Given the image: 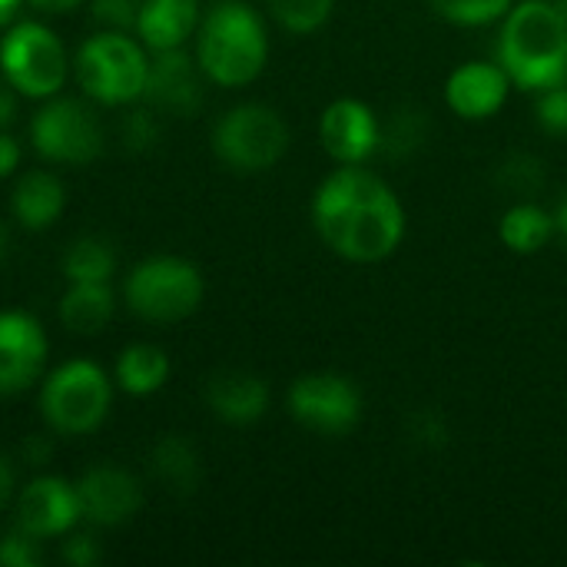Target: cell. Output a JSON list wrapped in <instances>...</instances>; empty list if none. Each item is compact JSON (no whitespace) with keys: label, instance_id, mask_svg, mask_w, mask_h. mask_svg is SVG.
<instances>
[{"label":"cell","instance_id":"obj_1","mask_svg":"<svg viewBox=\"0 0 567 567\" xmlns=\"http://www.w3.org/2000/svg\"><path fill=\"white\" fill-rule=\"evenodd\" d=\"M322 243L349 262H382L405 236V209L395 189L372 169L342 166L326 176L312 199Z\"/></svg>","mask_w":567,"mask_h":567},{"label":"cell","instance_id":"obj_2","mask_svg":"<svg viewBox=\"0 0 567 567\" xmlns=\"http://www.w3.org/2000/svg\"><path fill=\"white\" fill-rule=\"evenodd\" d=\"M498 63L522 90H545L567 73V23L551 0H522L502 17Z\"/></svg>","mask_w":567,"mask_h":567},{"label":"cell","instance_id":"obj_3","mask_svg":"<svg viewBox=\"0 0 567 567\" xmlns=\"http://www.w3.org/2000/svg\"><path fill=\"white\" fill-rule=\"evenodd\" d=\"M266 56H269L266 27L249 3L223 0L199 23L196 60L213 83L246 86L262 73Z\"/></svg>","mask_w":567,"mask_h":567},{"label":"cell","instance_id":"obj_4","mask_svg":"<svg viewBox=\"0 0 567 567\" xmlns=\"http://www.w3.org/2000/svg\"><path fill=\"white\" fill-rule=\"evenodd\" d=\"M150 60L143 56L140 43H133L123 30H106L90 37L76 53V80L86 90V96L123 106L136 96H143Z\"/></svg>","mask_w":567,"mask_h":567},{"label":"cell","instance_id":"obj_5","mask_svg":"<svg viewBox=\"0 0 567 567\" xmlns=\"http://www.w3.org/2000/svg\"><path fill=\"white\" fill-rule=\"evenodd\" d=\"M110 379L93 362L60 365L40 392V412L60 435H90L110 412Z\"/></svg>","mask_w":567,"mask_h":567},{"label":"cell","instance_id":"obj_6","mask_svg":"<svg viewBox=\"0 0 567 567\" xmlns=\"http://www.w3.org/2000/svg\"><path fill=\"white\" fill-rule=\"evenodd\" d=\"M126 302L146 322H179L203 302V276L193 262L156 256L133 269L126 279Z\"/></svg>","mask_w":567,"mask_h":567},{"label":"cell","instance_id":"obj_7","mask_svg":"<svg viewBox=\"0 0 567 567\" xmlns=\"http://www.w3.org/2000/svg\"><path fill=\"white\" fill-rule=\"evenodd\" d=\"M213 146L226 166L239 173H262L286 156L289 126L272 106L243 103L216 123Z\"/></svg>","mask_w":567,"mask_h":567},{"label":"cell","instance_id":"obj_8","mask_svg":"<svg viewBox=\"0 0 567 567\" xmlns=\"http://www.w3.org/2000/svg\"><path fill=\"white\" fill-rule=\"evenodd\" d=\"M3 80L23 96H53L66 80V53L43 23H17L0 43Z\"/></svg>","mask_w":567,"mask_h":567},{"label":"cell","instance_id":"obj_9","mask_svg":"<svg viewBox=\"0 0 567 567\" xmlns=\"http://www.w3.org/2000/svg\"><path fill=\"white\" fill-rule=\"evenodd\" d=\"M289 415L316 435H346L362 419V392L336 372H312L292 382Z\"/></svg>","mask_w":567,"mask_h":567},{"label":"cell","instance_id":"obj_10","mask_svg":"<svg viewBox=\"0 0 567 567\" xmlns=\"http://www.w3.org/2000/svg\"><path fill=\"white\" fill-rule=\"evenodd\" d=\"M30 140L37 153L53 163H90L103 153L100 120L80 100L47 103L30 123Z\"/></svg>","mask_w":567,"mask_h":567},{"label":"cell","instance_id":"obj_11","mask_svg":"<svg viewBox=\"0 0 567 567\" xmlns=\"http://www.w3.org/2000/svg\"><path fill=\"white\" fill-rule=\"evenodd\" d=\"M319 140L322 150L342 163V166H359L365 163L372 153H379V140H382V123L372 113V106H365L362 100H336L326 106L322 120H319Z\"/></svg>","mask_w":567,"mask_h":567},{"label":"cell","instance_id":"obj_12","mask_svg":"<svg viewBox=\"0 0 567 567\" xmlns=\"http://www.w3.org/2000/svg\"><path fill=\"white\" fill-rule=\"evenodd\" d=\"M47 365V332L27 312H0V395L30 389Z\"/></svg>","mask_w":567,"mask_h":567},{"label":"cell","instance_id":"obj_13","mask_svg":"<svg viewBox=\"0 0 567 567\" xmlns=\"http://www.w3.org/2000/svg\"><path fill=\"white\" fill-rule=\"evenodd\" d=\"M143 100L153 110H163L169 116H193L203 103V83L196 63L186 56V50H163L156 60H150Z\"/></svg>","mask_w":567,"mask_h":567},{"label":"cell","instance_id":"obj_14","mask_svg":"<svg viewBox=\"0 0 567 567\" xmlns=\"http://www.w3.org/2000/svg\"><path fill=\"white\" fill-rule=\"evenodd\" d=\"M512 93V76L502 63L472 60L452 70L445 83V103L462 120H488L495 116Z\"/></svg>","mask_w":567,"mask_h":567},{"label":"cell","instance_id":"obj_15","mask_svg":"<svg viewBox=\"0 0 567 567\" xmlns=\"http://www.w3.org/2000/svg\"><path fill=\"white\" fill-rule=\"evenodd\" d=\"M83 518L76 488L63 478H33L17 502V525L33 538L66 535Z\"/></svg>","mask_w":567,"mask_h":567},{"label":"cell","instance_id":"obj_16","mask_svg":"<svg viewBox=\"0 0 567 567\" xmlns=\"http://www.w3.org/2000/svg\"><path fill=\"white\" fill-rule=\"evenodd\" d=\"M76 498H80V512L86 522L103 525V528H116L123 522H130L140 508V485L130 472L123 468H90L80 485H76Z\"/></svg>","mask_w":567,"mask_h":567},{"label":"cell","instance_id":"obj_17","mask_svg":"<svg viewBox=\"0 0 567 567\" xmlns=\"http://www.w3.org/2000/svg\"><path fill=\"white\" fill-rule=\"evenodd\" d=\"M206 402L213 415L229 425H252L269 409V385L252 372H219L206 385Z\"/></svg>","mask_w":567,"mask_h":567},{"label":"cell","instance_id":"obj_18","mask_svg":"<svg viewBox=\"0 0 567 567\" xmlns=\"http://www.w3.org/2000/svg\"><path fill=\"white\" fill-rule=\"evenodd\" d=\"M199 27V0H143L136 30L153 53L179 50Z\"/></svg>","mask_w":567,"mask_h":567},{"label":"cell","instance_id":"obj_19","mask_svg":"<svg viewBox=\"0 0 567 567\" xmlns=\"http://www.w3.org/2000/svg\"><path fill=\"white\" fill-rule=\"evenodd\" d=\"M13 216L20 226L27 229H47L60 213H63V186L56 176L37 169V173H27L17 189H13Z\"/></svg>","mask_w":567,"mask_h":567},{"label":"cell","instance_id":"obj_20","mask_svg":"<svg viewBox=\"0 0 567 567\" xmlns=\"http://www.w3.org/2000/svg\"><path fill=\"white\" fill-rule=\"evenodd\" d=\"M498 236L505 243V249L518 252V256H532L542 252L558 233H555V213L542 209L538 203H515L502 223H498Z\"/></svg>","mask_w":567,"mask_h":567},{"label":"cell","instance_id":"obj_21","mask_svg":"<svg viewBox=\"0 0 567 567\" xmlns=\"http://www.w3.org/2000/svg\"><path fill=\"white\" fill-rule=\"evenodd\" d=\"M153 475L173 492V495H193L203 478L199 452L183 435H166L153 449Z\"/></svg>","mask_w":567,"mask_h":567},{"label":"cell","instance_id":"obj_22","mask_svg":"<svg viewBox=\"0 0 567 567\" xmlns=\"http://www.w3.org/2000/svg\"><path fill=\"white\" fill-rule=\"evenodd\" d=\"M113 316V292L106 282H70L63 302H60V319L70 332L76 336H96Z\"/></svg>","mask_w":567,"mask_h":567},{"label":"cell","instance_id":"obj_23","mask_svg":"<svg viewBox=\"0 0 567 567\" xmlns=\"http://www.w3.org/2000/svg\"><path fill=\"white\" fill-rule=\"evenodd\" d=\"M166 375L169 362L156 346H130L116 362V382L130 395H153L156 389H163Z\"/></svg>","mask_w":567,"mask_h":567},{"label":"cell","instance_id":"obj_24","mask_svg":"<svg viewBox=\"0 0 567 567\" xmlns=\"http://www.w3.org/2000/svg\"><path fill=\"white\" fill-rule=\"evenodd\" d=\"M113 269H116L113 249L96 236L76 239L63 256V276L70 282H106Z\"/></svg>","mask_w":567,"mask_h":567},{"label":"cell","instance_id":"obj_25","mask_svg":"<svg viewBox=\"0 0 567 567\" xmlns=\"http://www.w3.org/2000/svg\"><path fill=\"white\" fill-rule=\"evenodd\" d=\"M429 136V120L422 110L415 106H399L385 123H382V140H379V150H385L392 159H402V156H412Z\"/></svg>","mask_w":567,"mask_h":567},{"label":"cell","instance_id":"obj_26","mask_svg":"<svg viewBox=\"0 0 567 567\" xmlns=\"http://www.w3.org/2000/svg\"><path fill=\"white\" fill-rule=\"evenodd\" d=\"M269 13L289 33H316L329 17L336 0H266Z\"/></svg>","mask_w":567,"mask_h":567},{"label":"cell","instance_id":"obj_27","mask_svg":"<svg viewBox=\"0 0 567 567\" xmlns=\"http://www.w3.org/2000/svg\"><path fill=\"white\" fill-rule=\"evenodd\" d=\"M432 10L455 27H488L502 20L515 0H429Z\"/></svg>","mask_w":567,"mask_h":567},{"label":"cell","instance_id":"obj_28","mask_svg":"<svg viewBox=\"0 0 567 567\" xmlns=\"http://www.w3.org/2000/svg\"><path fill=\"white\" fill-rule=\"evenodd\" d=\"M498 186L515 196H535L545 186V163L532 153H512L498 166Z\"/></svg>","mask_w":567,"mask_h":567},{"label":"cell","instance_id":"obj_29","mask_svg":"<svg viewBox=\"0 0 567 567\" xmlns=\"http://www.w3.org/2000/svg\"><path fill=\"white\" fill-rule=\"evenodd\" d=\"M535 116L538 126L551 136H567V73L561 80H555L551 86L538 90V103H535Z\"/></svg>","mask_w":567,"mask_h":567},{"label":"cell","instance_id":"obj_30","mask_svg":"<svg viewBox=\"0 0 567 567\" xmlns=\"http://www.w3.org/2000/svg\"><path fill=\"white\" fill-rule=\"evenodd\" d=\"M43 561L40 551V538H33L30 532H23L20 525L13 532L3 535L0 542V565L3 567H37Z\"/></svg>","mask_w":567,"mask_h":567},{"label":"cell","instance_id":"obj_31","mask_svg":"<svg viewBox=\"0 0 567 567\" xmlns=\"http://www.w3.org/2000/svg\"><path fill=\"white\" fill-rule=\"evenodd\" d=\"M156 140H159V123H156L153 110H133V113L123 116V143H126V150L146 153V150L156 146Z\"/></svg>","mask_w":567,"mask_h":567},{"label":"cell","instance_id":"obj_32","mask_svg":"<svg viewBox=\"0 0 567 567\" xmlns=\"http://www.w3.org/2000/svg\"><path fill=\"white\" fill-rule=\"evenodd\" d=\"M143 0H90V13L96 23L110 27V30H126L136 27Z\"/></svg>","mask_w":567,"mask_h":567},{"label":"cell","instance_id":"obj_33","mask_svg":"<svg viewBox=\"0 0 567 567\" xmlns=\"http://www.w3.org/2000/svg\"><path fill=\"white\" fill-rule=\"evenodd\" d=\"M409 432H412L415 442H422L429 449H439V445L449 442V429H445V422H442L439 412H419V415H412Z\"/></svg>","mask_w":567,"mask_h":567},{"label":"cell","instance_id":"obj_34","mask_svg":"<svg viewBox=\"0 0 567 567\" xmlns=\"http://www.w3.org/2000/svg\"><path fill=\"white\" fill-rule=\"evenodd\" d=\"M63 561L73 567H93L100 558H103V551H100V545H96V538L93 535H70L66 542H63Z\"/></svg>","mask_w":567,"mask_h":567},{"label":"cell","instance_id":"obj_35","mask_svg":"<svg viewBox=\"0 0 567 567\" xmlns=\"http://www.w3.org/2000/svg\"><path fill=\"white\" fill-rule=\"evenodd\" d=\"M20 458H23L27 465H33V468L47 465V462L53 458V445H50V439H47V435H30V439H23V445H20Z\"/></svg>","mask_w":567,"mask_h":567},{"label":"cell","instance_id":"obj_36","mask_svg":"<svg viewBox=\"0 0 567 567\" xmlns=\"http://www.w3.org/2000/svg\"><path fill=\"white\" fill-rule=\"evenodd\" d=\"M17 163H20V146H17V140L7 136V133L0 130V179H7V176L17 169Z\"/></svg>","mask_w":567,"mask_h":567},{"label":"cell","instance_id":"obj_37","mask_svg":"<svg viewBox=\"0 0 567 567\" xmlns=\"http://www.w3.org/2000/svg\"><path fill=\"white\" fill-rule=\"evenodd\" d=\"M13 116H17V93L10 83H0V130L10 126Z\"/></svg>","mask_w":567,"mask_h":567},{"label":"cell","instance_id":"obj_38","mask_svg":"<svg viewBox=\"0 0 567 567\" xmlns=\"http://www.w3.org/2000/svg\"><path fill=\"white\" fill-rule=\"evenodd\" d=\"M13 485H17L13 465L7 455H0V508H7V502L13 498Z\"/></svg>","mask_w":567,"mask_h":567},{"label":"cell","instance_id":"obj_39","mask_svg":"<svg viewBox=\"0 0 567 567\" xmlns=\"http://www.w3.org/2000/svg\"><path fill=\"white\" fill-rule=\"evenodd\" d=\"M33 10H40V13H70V10H76L83 0H27Z\"/></svg>","mask_w":567,"mask_h":567},{"label":"cell","instance_id":"obj_40","mask_svg":"<svg viewBox=\"0 0 567 567\" xmlns=\"http://www.w3.org/2000/svg\"><path fill=\"white\" fill-rule=\"evenodd\" d=\"M555 233H558V239L567 243V193L565 199L558 203V209H555Z\"/></svg>","mask_w":567,"mask_h":567},{"label":"cell","instance_id":"obj_41","mask_svg":"<svg viewBox=\"0 0 567 567\" xmlns=\"http://www.w3.org/2000/svg\"><path fill=\"white\" fill-rule=\"evenodd\" d=\"M20 7V0H0V27L13 17V10Z\"/></svg>","mask_w":567,"mask_h":567},{"label":"cell","instance_id":"obj_42","mask_svg":"<svg viewBox=\"0 0 567 567\" xmlns=\"http://www.w3.org/2000/svg\"><path fill=\"white\" fill-rule=\"evenodd\" d=\"M551 3H555V10L565 17V23H567V0H551Z\"/></svg>","mask_w":567,"mask_h":567},{"label":"cell","instance_id":"obj_43","mask_svg":"<svg viewBox=\"0 0 567 567\" xmlns=\"http://www.w3.org/2000/svg\"><path fill=\"white\" fill-rule=\"evenodd\" d=\"M3 252H7V229L0 226V259H3Z\"/></svg>","mask_w":567,"mask_h":567}]
</instances>
